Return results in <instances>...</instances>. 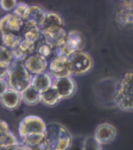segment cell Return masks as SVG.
<instances>
[{
    "instance_id": "cb8c5ba5",
    "label": "cell",
    "mask_w": 133,
    "mask_h": 150,
    "mask_svg": "<svg viewBox=\"0 0 133 150\" xmlns=\"http://www.w3.org/2000/svg\"><path fill=\"white\" fill-rule=\"evenodd\" d=\"M35 54L48 59L54 54V49L48 45L42 39L39 41L36 45Z\"/></svg>"
},
{
    "instance_id": "4316f807",
    "label": "cell",
    "mask_w": 133,
    "mask_h": 150,
    "mask_svg": "<svg viewBox=\"0 0 133 150\" xmlns=\"http://www.w3.org/2000/svg\"><path fill=\"white\" fill-rule=\"evenodd\" d=\"M18 2L14 0L11 1H6V0H1L0 1V7L3 10L7 12L9 11H13L14 8H16Z\"/></svg>"
},
{
    "instance_id": "277c9868",
    "label": "cell",
    "mask_w": 133,
    "mask_h": 150,
    "mask_svg": "<svg viewBox=\"0 0 133 150\" xmlns=\"http://www.w3.org/2000/svg\"><path fill=\"white\" fill-rule=\"evenodd\" d=\"M85 46V39L82 33L76 30L67 33L66 41L62 47L54 50L55 57H69L73 54L82 51Z\"/></svg>"
},
{
    "instance_id": "ba28073f",
    "label": "cell",
    "mask_w": 133,
    "mask_h": 150,
    "mask_svg": "<svg viewBox=\"0 0 133 150\" xmlns=\"http://www.w3.org/2000/svg\"><path fill=\"white\" fill-rule=\"evenodd\" d=\"M47 72L50 74L54 79L72 76L68 57L62 56L54 57L48 63Z\"/></svg>"
},
{
    "instance_id": "52a82bcc",
    "label": "cell",
    "mask_w": 133,
    "mask_h": 150,
    "mask_svg": "<svg viewBox=\"0 0 133 150\" xmlns=\"http://www.w3.org/2000/svg\"><path fill=\"white\" fill-rule=\"evenodd\" d=\"M24 21L12 13L0 18V34L13 33L21 35Z\"/></svg>"
},
{
    "instance_id": "ac0fdd59",
    "label": "cell",
    "mask_w": 133,
    "mask_h": 150,
    "mask_svg": "<svg viewBox=\"0 0 133 150\" xmlns=\"http://www.w3.org/2000/svg\"><path fill=\"white\" fill-rule=\"evenodd\" d=\"M58 27H63V21L58 14L52 12H47V15L40 25V31Z\"/></svg>"
},
{
    "instance_id": "2e32d148",
    "label": "cell",
    "mask_w": 133,
    "mask_h": 150,
    "mask_svg": "<svg viewBox=\"0 0 133 150\" xmlns=\"http://www.w3.org/2000/svg\"><path fill=\"white\" fill-rule=\"evenodd\" d=\"M15 137L10 131L7 124L0 120V148L16 145Z\"/></svg>"
},
{
    "instance_id": "30bf717a",
    "label": "cell",
    "mask_w": 133,
    "mask_h": 150,
    "mask_svg": "<svg viewBox=\"0 0 133 150\" xmlns=\"http://www.w3.org/2000/svg\"><path fill=\"white\" fill-rule=\"evenodd\" d=\"M48 63L47 59L37 54L28 56L24 62L25 68L31 76L47 72Z\"/></svg>"
},
{
    "instance_id": "9c48e42d",
    "label": "cell",
    "mask_w": 133,
    "mask_h": 150,
    "mask_svg": "<svg viewBox=\"0 0 133 150\" xmlns=\"http://www.w3.org/2000/svg\"><path fill=\"white\" fill-rule=\"evenodd\" d=\"M42 39L48 45L55 50L62 47L66 41L67 33L63 27L55 28L41 31Z\"/></svg>"
},
{
    "instance_id": "603a6c76",
    "label": "cell",
    "mask_w": 133,
    "mask_h": 150,
    "mask_svg": "<svg viewBox=\"0 0 133 150\" xmlns=\"http://www.w3.org/2000/svg\"><path fill=\"white\" fill-rule=\"evenodd\" d=\"M14 61L11 50L9 48L1 46L0 47V67L8 68Z\"/></svg>"
},
{
    "instance_id": "44dd1931",
    "label": "cell",
    "mask_w": 133,
    "mask_h": 150,
    "mask_svg": "<svg viewBox=\"0 0 133 150\" xmlns=\"http://www.w3.org/2000/svg\"><path fill=\"white\" fill-rule=\"evenodd\" d=\"M61 100L62 98L53 86L47 91L40 94V101L48 106L56 105Z\"/></svg>"
},
{
    "instance_id": "ffe728a7",
    "label": "cell",
    "mask_w": 133,
    "mask_h": 150,
    "mask_svg": "<svg viewBox=\"0 0 133 150\" xmlns=\"http://www.w3.org/2000/svg\"><path fill=\"white\" fill-rule=\"evenodd\" d=\"M0 35L1 37L3 46L9 48L10 50L18 47L23 39L21 35L13 33H4Z\"/></svg>"
},
{
    "instance_id": "5bb4252c",
    "label": "cell",
    "mask_w": 133,
    "mask_h": 150,
    "mask_svg": "<svg viewBox=\"0 0 133 150\" xmlns=\"http://www.w3.org/2000/svg\"><path fill=\"white\" fill-rule=\"evenodd\" d=\"M116 136V130L112 125L104 123L98 127L95 131V139L99 144L112 142Z\"/></svg>"
},
{
    "instance_id": "7a4b0ae2",
    "label": "cell",
    "mask_w": 133,
    "mask_h": 150,
    "mask_svg": "<svg viewBox=\"0 0 133 150\" xmlns=\"http://www.w3.org/2000/svg\"><path fill=\"white\" fill-rule=\"evenodd\" d=\"M114 101L123 111H133V72L127 73L115 92Z\"/></svg>"
},
{
    "instance_id": "f1b7e54d",
    "label": "cell",
    "mask_w": 133,
    "mask_h": 150,
    "mask_svg": "<svg viewBox=\"0 0 133 150\" xmlns=\"http://www.w3.org/2000/svg\"><path fill=\"white\" fill-rule=\"evenodd\" d=\"M9 88L8 82L6 79H1L0 80V97L4 95L7 89Z\"/></svg>"
},
{
    "instance_id": "484cf974",
    "label": "cell",
    "mask_w": 133,
    "mask_h": 150,
    "mask_svg": "<svg viewBox=\"0 0 133 150\" xmlns=\"http://www.w3.org/2000/svg\"><path fill=\"white\" fill-rule=\"evenodd\" d=\"M29 7H30V5H27L26 4H24V3L22 2H18V4H17L16 8L13 11V13L14 15L17 16L24 21Z\"/></svg>"
},
{
    "instance_id": "e0dca14e",
    "label": "cell",
    "mask_w": 133,
    "mask_h": 150,
    "mask_svg": "<svg viewBox=\"0 0 133 150\" xmlns=\"http://www.w3.org/2000/svg\"><path fill=\"white\" fill-rule=\"evenodd\" d=\"M21 35L24 39L36 44L42 39V35L39 27L25 22H24Z\"/></svg>"
},
{
    "instance_id": "d6986e66",
    "label": "cell",
    "mask_w": 133,
    "mask_h": 150,
    "mask_svg": "<svg viewBox=\"0 0 133 150\" xmlns=\"http://www.w3.org/2000/svg\"><path fill=\"white\" fill-rule=\"evenodd\" d=\"M115 21L120 26L126 29L133 28V11L121 9L118 11L115 16Z\"/></svg>"
},
{
    "instance_id": "7402d4cb",
    "label": "cell",
    "mask_w": 133,
    "mask_h": 150,
    "mask_svg": "<svg viewBox=\"0 0 133 150\" xmlns=\"http://www.w3.org/2000/svg\"><path fill=\"white\" fill-rule=\"evenodd\" d=\"M22 100L29 105H34L40 102V93L30 86L21 93Z\"/></svg>"
},
{
    "instance_id": "d4e9b609",
    "label": "cell",
    "mask_w": 133,
    "mask_h": 150,
    "mask_svg": "<svg viewBox=\"0 0 133 150\" xmlns=\"http://www.w3.org/2000/svg\"><path fill=\"white\" fill-rule=\"evenodd\" d=\"M36 45V43L23 39L18 48L23 53H24L28 57L31 55L35 54Z\"/></svg>"
},
{
    "instance_id": "6da1fadb",
    "label": "cell",
    "mask_w": 133,
    "mask_h": 150,
    "mask_svg": "<svg viewBox=\"0 0 133 150\" xmlns=\"http://www.w3.org/2000/svg\"><path fill=\"white\" fill-rule=\"evenodd\" d=\"M32 76L25 68L24 62L14 60L7 69V81L9 88L22 93L31 85Z\"/></svg>"
},
{
    "instance_id": "5b68a950",
    "label": "cell",
    "mask_w": 133,
    "mask_h": 150,
    "mask_svg": "<svg viewBox=\"0 0 133 150\" xmlns=\"http://www.w3.org/2000/svg\"><path fill=\"white\" fill-rule=\"evenodd\" d=\"M72 75H82L88 73L93 67V59L88 53L80 51L68 57Z\"/></svg>"
},
{
    "instance_id": "8fae6325",
    "label": "cell",
    "mask_w": 133,
    "mask_h": 150,
    "mask_svg": "<svg viewBox=\"0 0 133 150\" xmlns=\"http://www.w3.org/2000/svg\"><path fill=\"white\" fill-rule=\"evenodd\" d=\"M53 87L56 89L62 99L71 97L76 89V82L72 76L54 79Z\"/></svg>"
},
{
    "instance_id": "3957f363",
    "label": "cell",
    "mask_w": 133,
    "mask_h": 150,
    "mask_svg": "<svg viewBox=\"0 0 133 150\" xmlns=\"http://www.w3.org/2000/svg\"><path fill=\"white\" fill-rule=\"evenodd\" d=\"M45 138L50 150H65L71 143L69 131L63 126L52 124L46 127Z\"/></svg>"
},
{
    "instance_id": "1f68e13d",
    "label": "cell",
    "mask_w": 133,
    "mask_h": 150,
    "mask_svg": "<svg viewBox=\"0 0 133 150\" xmlns=\"http://www.w3.org/2000/svg\"><path fill=\"white\" fill-rule=\"evenodd\" d=\"M3 44H2V41H1V35H0V47Z\"/></svg>"
},
{
    "instance_id": "8992f818",
    "label": "cell",
    "mask_w": 133,
    "mask_h": 150,
    "mask_svg": "<svg viewBox=\"0 0 133 150\" xmlns=\"http://www.w3.org/2000/svg\"><path fill=\"white\" fill-rule=\"evenodd\" d=\"M45 123L40 117L28 116L22 121L19 127L20 137L25 138L32 135L45 134L46 131Z\"/></svg>"
},
{
    "instance_id": "f546056e",
    "label": "cell",
    "mask_w": 133,
    "mask_h": 150,
    "mask_svg": "<svg viewBox=\"0 0 133 150\" xmlns=\"http://www.w3.org/2000/svg\"><path fill=\"white\" fill-rule=\"evenodd\" d=\"M120 8L121 9L133 11V1H125L121 2Z\"/></svg>"
},
{
    "instance_id": "9a60e30c",
    "label": "cell",
    "mask_w": 133,
    "mask_h": 150,
    "mask_svg": "<svg viewBox=\"0 0 133 150\" xmlns=\"http://www.w3.org/2000/svg\"><path fill=\"white\" fill-rule=\"evenodd\" d=\"M22 100L21 93L11 88H8L7 91L0 97L1 105L7 109L13 110L18 106Z\"/></svg>"
},
{
    "instance_id": "4fadbf2b",
    "label": "cell",
    "mask_w": 133,
    "mask_h": 150,
    "mask_svg": "<svg viewBox=\"0 0 133 150\" xmlns=\"http://www.w3.org/2000/svg\"><path fill=\"white\" fill-rule=\"evenodd\" d=\"M47 12L43 8L37 5H31L29 7L24 21L28 24L40 28L47 15Z\"/></svg>"
},
{
    "instance_id": "83f0119b",
    "label": "cell",
    "mask_w": 133,
    "mask_h": 150,
    "mask_svg": "<svg viewBox=\"0 0 133 150\" xmlns=\"http://www.w3.org/2000/svg\"><path fill=\"white\" fill-rule=\"evenodd\" d=\"M11 50V52H12L14 60H18V61L24 62L28 57L26 55H25L24 53H23L20 50L18 47L12 49V50Z\"/></svg>"
},
{
    "instance_id": "7c38bea8",
    "label": "cell",
    "mask_w": 133,
    "mask_h": 150,
    "mask_svg": "<svg viewBox=\"0 0 133 150\" xmlns=\"http://www.w3.org/2000/svg\"><path fill=\"white\" fill-rule=\"evenodd\" d=\"M54 80V78L47 71L32 76L30 86L41 94L52 87Z\"/></svg>"
},
{
    "instance_id": "4dcf8cb0",
    "label": "cell",
    "mask_w": 133,
    "mask_h": 150,
    "mask_svg": "<svg viewBox=\"0 0 133 150\" xmlns=\"http://www.w3.org/2000/svg\"><path fill=\"white\" fill-rule=\"evenodd\" d=\"M7 69L0 67V80L6 79L7 76Z\"/></svg>"
}]
</instances>
